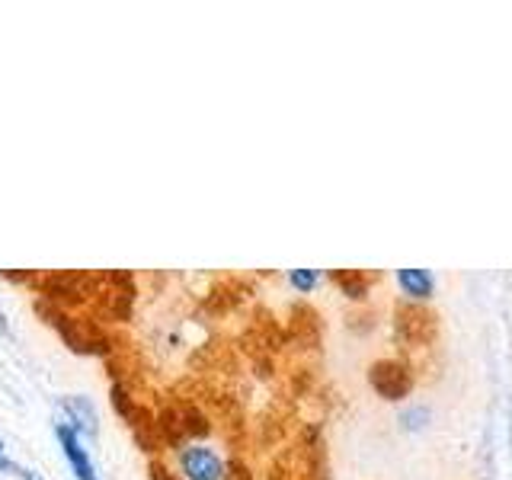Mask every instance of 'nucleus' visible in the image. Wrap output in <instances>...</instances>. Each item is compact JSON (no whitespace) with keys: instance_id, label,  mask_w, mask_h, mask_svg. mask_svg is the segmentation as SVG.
Returning a JSON list of instances; mask_svg holds the SVG:
<instances>
[{"instance_id":"nucleus-11","label":"nucleus","mask_w":512,"mask_h":480,"mask_svg":"<svg viewBox=\"0 0 512 480\" xmlns=\"http://www.w3.org/2000/svg\"><path fill=\"white\" fill-rule=\"evenodd\" d=\"M0 336H10V324H7V314L0 311Z\"/></svg>"},{"instance_id":"nucleus-6","label":"nucleus","mask_w":512,"mask_h":480,"mask_svg":"<svg viewBox=\"0 0 512 480\" xmlns=\"http://www.w3.org/2000/svg\"><path fill=\"white\" fill-rule=\"evenodd\" d=\"M397 285L410 301H426L432 292H436V276H432L429 269H400Z\"/></svg>"},{"instance_id":"nucleus-3","label":"nucleus","mask_w":512,"mask_h":480,"mask_svg":"<svg viewBox=\"0 0 512 480\" xmlns=\"http://www.w3.org/2000/svg\"><path fill=\"white\" fill-rule=\"evenodd\" d=\"M180 471L186 480H224V461L208 445L180 448Z\"/></svg>"},{"instance_id":"nucleus-2","label":"nucleus","mask_w":512,"mask_h":480,"mask_svg":"<svg viewBox=\"0 0 512 480\" xmlns=\"http://www.w3.org/2000/svg\"><path fill=\"white\" fill-rule=\"evenodd\" d=\"M368 384H372L375 394L384 400H404L413 391V372H410V365L397 359H378L368 368Z\"/></svg>"},{"instance_id":"nucleus-1","label":"nucleus","mask_w":512,"mask_h":480,"mask_svg":"<svg viewBox=\"0 0 512 480\" xmlns=\"http://www.w3.org/2000/svg\"><path fill=\"white\" fill-rule=\"evenodd\" d=\"M394 333L397 340L404 346H429L432 340H436L439 333V324H436V314L420 308V304H400L397 314H394Z\"/></svg>"},{"instance_id":"nucleus-10","label":"nucleus","mask_w":512,"mask_h":480,"mask_svg":"<svg viewBox=\"0 0 512 480\" xmlns=\"http://www.w3.org/2000/svg\"><path fill=\"white\" fill-rule=\"evenodd\" d=\"M0 471H4V474H16V477H23V474H26V468H20V464L7 458L4 442H0Z\"/></svg>"},{"instance_id":"nucleus-9","label":"nucleus","mask_w":512,"mask_h":480,"mask_svg":"<svg viewBox=\"0 0 512 480\" xmlns=\"http://www.w3.org/2000/svg\"><path fill=\"white\" fill-rule=\"evenodd\" d=\"M317 282H320L317 269H292V272H288V285H292L295 292H311Z\"/></svg>"},{"instance_id":"nucleus-8","label":"nucleus","mask_w":512,"mask_h":480,"mask_svg":"<svg viewBox=\"0 0 512 480\" xmlns=\"http://www.w3.org/2000/svg\"><path fill=\"white\" fill-rule=\"evenodd\" d=\"M397 423H400V429H407V432L426 429V423H429V407L426 404H413L407 410H400Z\"/></svg>"},{"instance_id":"nucleus-4","label":"nucleus","mask_w":512,"mask_h":480,"mask_svg":"<svg viewBox=\"0 0 512 480\" xmlns=\"http://www.w3.org/2000/svg\"><path fill=\"white\" fill-rule=\"evenodd\" d=\"M55 439H58L61 452H64V458H68V464H71V471H74L77 480H100V477H96L93 458L84 448V436H80V432H74L68 423L61 420V423H55Z\"/></svg>"},{"instance_id":"nucleus-5","label":"nucleus","mask_w":512,"mask_h":480,"mask_svg":"<svg viewBox=\"0 0 512 480\" xmlns=\"http://www.w3.org/2000/svg\"><path fill=\"white\" fill-rule=\"evenodd\" d=\"M61 413H64V423H68L74 432L87 439H96V432H100V416H96V407L93 400L84 397V394H71V397H61Z\"/></svg>"},{"instance_id":"nucleus-7","label":"nucleus","mask_w":512,"mask_h":480,"mask_svg":"<svg viewBox=\"0 0 512 480\" xmlns=\"http://www.w3.org/2000/svg\"><path fill=\"white\" fill-rule=\"evenodd\" d=\"M333 279H336V285H340L349 298H356V301H359V298L368 295V279H365V272L340 269V272H333Z\"/></svg>"}]
</instances>
